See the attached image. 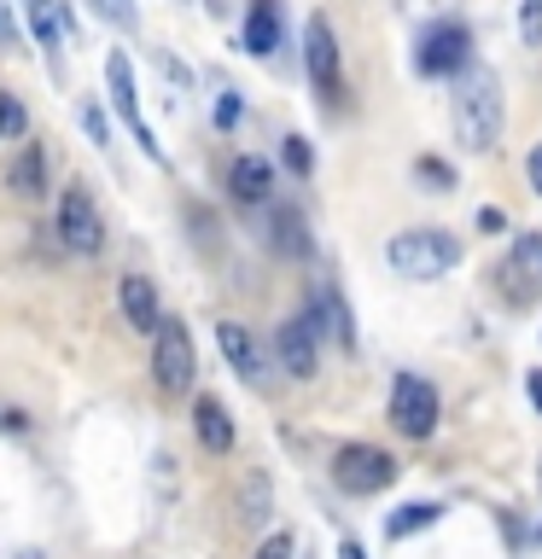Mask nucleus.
Returning a JSON list of instances; mask_svg holds the SVG:
<instances>
[{
	"label": "nucleus",
	"mask_w": 542,
	"mask_h": 559,
	"mask_svg": "<svg viewBox=\"0 0 542 559\" xmlns=\"http://www.w3.org/2000/svg\"><path fill=\"white\" fill-rule=\"evenodd\" d=\"M449 117H455V140H461L467 152L496 146L502 140V82H496V70L461 64V82H455V94H449Z\"/></svg>",
	"instance_id": "f257e3e1"
},
{
	"label": "nucleus",
	"mask_w": 542,
	"mask_h": 559,
	"mask_svg": "<svg viewBox=\"0 0 542 559\" xmlns=\"http://www.w3.org/2000/svg\"><path fill=\"white\" fill-rule=\"evenodd\" d=\"M385 262L402 280H444L461 262V239L444 234V227H409V234H397L385 245Z\"/></svg>",
	"instance_id": "f03ea898"
},
{
	"label": "nucleus",
	"mask_w": 542,
	"mask_h": 559,
	"mask_svg": "<svg viewBox=\"0 0 542 559\" xmlns=\"http://www.w3.org/2000/svg\"><path fill=\"white\" fill-rule=\"evenodd\" d=\"M332 478H339L344 496H379V489L397 484V461L374 443H344L332 454Z\"/></svg>",
	"instance_id": "7ed1b4c3"
},
{
	"label": "nucleus",
	"mask_w": 542,
	"mask_h": 559,
	"mask_svg": "<svg viewBox=\"0 0 542 559\" xmlns=\"http://www.w3.org/2000/svg\"><path fill=\"white\" fill-rule=\"evenodd\" d=\"M152 373H157V384L175 396V391H187L192 384V344H187V326L181 321H157L152 326Z\"/></svg>",
	"instance_id": "20e7f679"
},
{
	"label": "nucleus",
	"mask_w": 542,
	"mask_h": 559,
	"mask_svg": "<svg viewBox=\"0 0 542 559\" xmlns=\"http://www.w3.org/2000/svg\"><path fill=\"white\" fill-rule=\"evenodd\" d=\"M304 59H309V82L321 94V105H332L344 94V76H339V35H332V24L321 12L304 24Z\"/></svg>",
	"instance_id": "39448f33"
},
{
	"label": "nucleus",
	"mask_w": 542,
	"mask_h": 559,
	"mask_svg": "<svg viewBox=\"0 0 542 559\" xmlns=\"http://www.w3.org/2000/svg\"><path fill=\"white\" fill-rule=\"evenodd\" d=\"M105 82H111V105H117V117L134 129L140 152H146V157H164V146H157V134H152V122L140 117V87H134V64H129V52H111V59H105Z\"/></svg>",
	"instance_id": "423d86ee"
},
{
	"label": "nucleus",
	"mask_w": 542,
	"mask_h": 559,
	"mask_svg": "<svg viewBox=\"0 0 542 559\" xmlns=\"http://www.w3.org/2000/svg\"><path fill=\"white\" fill-rule=\"evenodd\" d=\"M391 419L402 437H432L437 431V391L420 373H397L391 384Z\"/></svg>",
	"instance_id": "0eeeda50"
},
{
	"label": "nucleus",
	"mask_w": 542,
	"mask_h": 559,
	"mask_svg": "<svg viewBox=\"0 0 542 559\" xmlns=\"http://www.w3.org/2000/svg\"><path fill=\"white\" fill-rule=\"evenodd\" d=\"M59 245H70V251H82V257L105 251V222H99L94 199H87V187H64V199H59Z\"/></svg>",
	"instance_id": "6e6552de"
},
{
	"label": "nucleus",
	"mask_w": 542,
	"mask_h": 559,
	"mask_svg": "<svg viewBox=\"0 0 542 559\" xmlns=\"http://www.w3.org/2000/svg\"><path fill=\"white\" fill-rule=\"evenodd\" d=\"M472 59V35H467V24H432L426 35H420V70L426 76H449V70H461Z\"/></svg>",
	"instance_id": "1a4fd4ad"
},
{
	"label": "nucleus",
	"mask_w": 542,
	"mask_h": 559,
	"mask_svg": "<svg viewBox=\"0 0 542 559\" xmlns=\"http://www.w3.org/2000/svg\"><path fill=\"white\" fill-rule=\"evenodd\" d=\"M274 356L292 379H315V326L304 314H292V321L274 326Z\"/></svg>",
	"instance_id": "9d476101"
},
{
	"label": "nucleus",
	"mask_w": 542,
	"mask_h": 559,
	"mask_svg": "<svg viewBox=\"0 0 542 559\" xmlns=\"http://www.w3.org/2000/svg\"><path fill=\"white\" fill-rule=\"evenodd\" d=\"M216 344H222V356H227V367H234L239 379H251V384L269 379V367H262L257 338H251V332H245L239 321H216Z\"/></svg>",
	"instance_id": "9b49d317"
},
{
	"label": "nucleus",
	"mask_w": 542,
	"mask_h": 559,
	"mask_svg": "<svg viewBox=\"0 0 542 559\" xmlns=\"http://www.w3.org/2000/svg\"><path fill=\"white\" fill-rule=\"evenodd\" d=\"M192 431H199V443L210 449V454H227L234 449V419H227V408L216 396H199L192 402Z\"/></svg>",
	"instance_id": "f8f14e48"
},
{
	"label": "nucleus",
	"mask_w": 542,
	"mask_h": 559,
	"mask_svg": "<svg viewBox=\"0 0 542 559\" xmlns=\"http://www.w3.org/2000/svg\"><path fill=\"white\" fill-rule=\"evenodd\" d=\"M304 321L315 332H327V338H339V344H356V326H350V309H344V297H332L327 286H315V304Z\"/></svg>",
	"instance_id": "ddd939ff"
},
{
	"label": "nucleus",
	"mask_w": 542,
	"mask_h": 559,
	"mask_svg": "<svg viewBox=\"0 0 542 559\" xmlns=\"http://www.w3.org/2000/svg\"><path fill=\"white\" fill-rule=\"evenodd\" d=\"M122 314H129L134 332H146V338H152V326H157V292H152V280L122 274Z\"/></svg>",
	"instance_id": "4468645a"
},
{
	"label": "nucleus",
	"mask_w": 542,
	"mask_h": 559,
	"mask_svg": "<svg viewBox=\"0 0 542 559\" xmlns=\"http://www.w3.org/2000/svg\"><path fill=\"white\" fill-rule=\"evenodd\" d=\"M269 181H274V169L262 164V157H239V164L227 169V192H234L239 204H262L269 199Z\"/></svg>",
	"instance_id": "2eb2a0df"
},
{
	"label": "nucleus",
	"mask_w": 542,
	"mask_h": 559,
	"mask_svg": "<svg viewBox=\"0 0 542 559\" xmlns=\"http://www.w3.org/2000/svg\"><path fill=\"white\" fill-rule=\"evenodd\" d=\"M7 187L17 192V199H42V192H47V157H42V146H24L12 157Z\"/></svg>",
	"instance_id": "dca6fc26"
},
{
	"label": "nucleus",
	"mask_w": 542,
	"mask_h": 559,
	"mask_svg": "<svg viewBox=\"0 0 542 559\" xmlns=\"http://www.w3.org/2000/svg\"><path fill=\"white\" fill-rule=\"evenodd\" d=\"M274 47H280V12H274V0H257L251 17H245V52L269 59Z\"/></svg>",
	"instance_id": "f3484780"
},
{
	"label": "nucleus",
	"mask_w": 542,
	"mask_h": 559,
	"mask_svg": "<svg viewBox=\"0 0 542 559\" xmlns=\"http://www.w3.org/2000/svg\"><path fill=\"white\" fill-rule=\"evenodd\" d=\"M437 519H444V507H437V501H409V507H397V513L385 519V542H402V536H414V531H432Z\"/></svg>",
	"instance_id": "a211bd4d"
},
{
	"label": "nucleus",
	"mask_w": 542,
	"mask_h": 559,
	"mask_svg": "<svg viewBox=\"0 0 542 559\" xmlns=\"http://www.w3.org/2000/svg\"><path fill=\"white\" fill-rule=\"evenodd\" d=\"M274 251L280 257H309V234H304V216L297 210H274Z\"/></svg>",
	"instance_id": "6ab92c4d"
},
{
	"label": "nucleus",
	"mask_w": 542,
	"mask_h": 559,
	"mask_svg": "<svg viewBox=\"0 0 542 559\" xmlns=\"http://www.w3.org/2000/svg\"><path fill=\"white\" fill-rule=\"evenodd\" d=\"M30 24H35V41L59 52V41H64V12L52 7V0H30Z\"/></svg>",
	"instance_id": "aec40b11"
},
{
	"label": "nucleus",
	"mask_w": 542,
	"mask_h": 559,
	"mask_svg": "<svg viewBox=\"0 0 542 559\" xmlns=\"http://www.w3.org/2000/svg\"><path fill=\"white\" fill-rule=\"evenodd\" d=\"M280 164H286L292 175H309L315 157H309V146H304V134H286V140H280Z\"/></svg>",
	"instance_id": "412c9836"
},
{
	"label": "nucleus",
	"mask_w": 542,
	"mask_h": 559,
	"mask_svg": "<svg viewBox=\"0 0 542 559\" xmlns=\"http://www.w3.org/2000/svg\"><path fill=\"white\" fill-rule=\"evenodd\" d=\"M414 175H420L426 187H437V192H449V187H455V169L444 164V157H420V164H414Z\"/></svg>",
	"instance_id": "4be33fe9"
},
{
	"label": "nucleus",
	"mask_w": 542,
	"mask_h": 559,
	"mask_svg": "<svg viewBox=\"0 0 542 559\" xmlns=\"http://www.w3.org/2000/svg\"><path fill=\"white\" fill-rule=\"evenodd\" d=\"M24 129H30V111L7 94V87H0V134H24Z\"/></svg>",
	"instance_id": "5701e85b"
},
{
	"label": "nucleus",
	"mask_w": 542,
	"mask_h": 559,
	"mask_svg": "<svg viewBox=\"0 0 542 559\" xmlns=\"http://www.w3.org/2000/svg\"><path fill=\"white\" fill-rule=\"evenodd\" d=\"M297 554V542H292V531H274L269 542L257 548V559H292Z\"/></svg>",
	"instance_id": "b1692460"
},
{
	"label": "nucleus",
	"mask_w": 542,
	"mask_h": 559,
	"mask_svg": "<svg viewBox=\"0 0 542 559\" xmlns=\"http://www.w3.org/2000/svg\"><path fill=\"white\" fill-rule=\"evenodd\" d=\"M519 29H525V41H537V35H542V0H525V12H519Z\"/></svg>",
	"instance_id": "393cba45"
},
{
	"label": "nucleus",
	"mask_w": 542,
	"mask_h": 559,
	"mask_svg": "<svg viewBox=\"0 0 542 559\" xmlns=\"http://www.w3.org/2000/svg\"><path fill=\"white\" fill-rule=\"evenodd\" d=\"M239 122V94H222L216 99V129H234Z\"/></svg>",
	"instance_id": "a878e982"
},
{
	"label": "nucleus",
	"mask_w": 542,
	"mask_h": 559,
	"mask_svg": "<svg viewBox=\"0 0 542 559\" xmlns=\"http://www.w3.org/2000/svg\"><path fill=\"white\" fill-rule=\"evenodd\" d=\"M99 12H111L117 24H134V0H94Z\"/></svg>",
	"instance_id": "bb28decb"
},
{
	"label": "nucleus",
	"mask_w": 542,
	"mask_h": 559,
	"mask_svg": "<svg viewBox=\"0 0 542 559\" xmlns=\"http://www.w3.org/2000/svg\"><path fill=\"white\" fill-rule=\"evenodd\" d=\"M82 122H87V134H94L99 146H105V140H111V129H105V117H99V105H87V111H82Z\"/></svg>",
	"instance_id": "cd10ccee"
},
{
	"label": "nucleus",
	"mask_w": 542,
	"mask_h": 559,
	"mask_svg": "<svg viewBox=\"0 0 542 559\" xmlns=\"http://www.w3.org/2000/svg\"><path fill=\"white\" fill-rule=\"evenodd\" d=\"M7 41H17V24H12V7L0 0V47H7Z\"/></svg>",
	"instance_id": "c85d7f7f"
},
{
	"label": "nucleus",
	"mask_w": 542,
	"mask_h": 559,
	"mask_svg": "<svg viewBox=\"0 0 542 559\" xmlns=\"http://www.w3.org/2000/svg\"><path fill=\"white\" fill-rule=\"evenodd\" d=\"M525 169H531V187H537V192H542V146H537V152H531V157H525Z\"/></svg>",
	"instance_id": "c756f323"
},
{
	"label": "nucleus",
	"mask_w": 542,
	"mask_h": 559,
	"mask_svg": "<svg viewBox=\"0 0 542 559\" xmlns=\"http://www.w3.org/2000/svg\"><path fill=\"white\" fill-rule=\"evenodd\" d=\"M339 559H367V554L356 548V542H339Z\"/></svg>",
	"instance_id": "7c9ffc66"
},
{
	"label": "nucleus",
	"mask_w": 542,
	"mask_h": 559,
	"mask_svg": "<svg viewBox=\"0 0 542 559\" xmlns=\"http://www.w3.org/2000/svg\"><path fill=\"white\" fill-rule=\"evenodd\" d=\"M531 402H537V408H542V367H537V373H531Z\"/></svg>",
	"instance_id": "2f4dec72"
}]
</instances>
